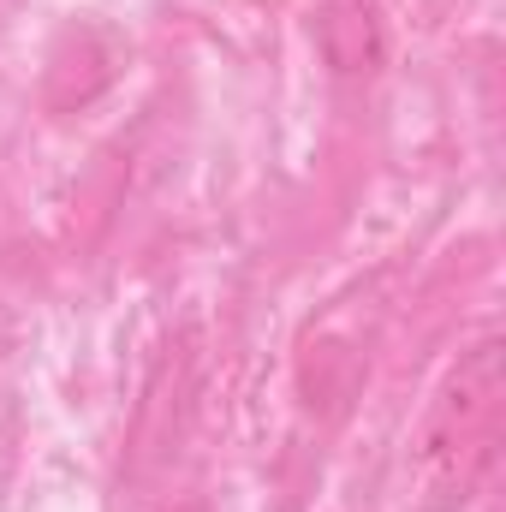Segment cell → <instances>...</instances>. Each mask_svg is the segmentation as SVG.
I'll return each mask as SVG.
<instances>
[{"label": "cell", "instance_id": "6da1fadb", "mask_svg": "<svg viewBox=\"0 0 506 512\" xmlns=\"http://www.w3.org/2000/svg\"><path fill=\"white\" fill-rule=\"evenodd\" d=\"M501 399H506V352L501 340L471 346L435 387L417 435H411V465H417V495L429 512H453L471 501V489L489 477L495 447H501Z\"/></svg>", "mask_w": 506, "mask_h": 512}, {"label": "cell", "instance_id": "7a4b0ae2", "mask_svg": "<svg viewBox=\"0 0 506 512\" xmlns=\"http://www.w3.org/2000/svg\"><path fill=\"white\" fill-rule=\"evenodd\" d=\"M310 36L334 78H370L387 60V24H381L376 0H316Z\"/></svg>", "mask_w": 506, "mask_h": 512}, {"label": "cell", "instance_id": "3957f363", "mask_svg": "<svg viewBox=\"0 0 506 512\" xmlns=\"http://www.w3.org/2000/svg\"><path fill=\"white\" fill-rule=\"evenodd\" d=\"M167 512H203V507H191V501H185V507H167Z\"/></svg>", "mask_w": 506, "mask_h": 512}]
</instances>
